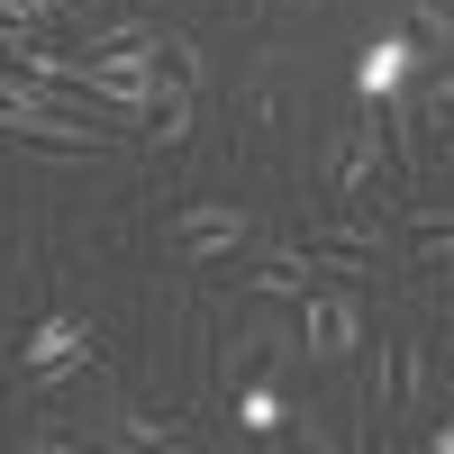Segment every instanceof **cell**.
<instances>
[{"label":"cell","instance_id":"cell-5","mask_svg":"<svg viewBox=\"0 0 454 454\" xmlns=\"http://www.w3.org/2000/svg\"><path fill=\"white\" fill-rule=\"evenodd\" d=\"M246 237H254V227H246L237 200H192V209L173 218V254L182 263H218V254H237Z\"/></svg>","mask_w":454,"mask_h":454},{"label":"cell","instance_id":"cell-7","mask_svg":"<svg viewBox=\"0 0 454 454\" xmlns=\"http://www.w3.org/2000/svg\"><path fill=\"white\" fill-rule=\"evenodd\" d=\"M382 173H391V137L382 128H346L336 137V155H327V192L336 200H364Z\"/></svg>","mask_w":454,"mask_h":454},{"label":"cell","instance_id":"cell-8","mask_svg":"<svg viewBox=\"0 0 454 454\" xmlns=\"http://www.w3.org/2000/svg\"><path fill=\"white\" fill-rule=\"evenodd\" d=\"M391 254L400 263H454V209H427V200H409L400 218H391Z\"/></svg>","mask_w":454,"mask_h":454},{"label":"cell","instance_id":"cell-11","mask_svg":"<svg viewBox=\"0 0 454 454\" xmlns=\"http://www.w3.org/2000/svg\"><path fill=\"white\" fill-rule=\"evenodd\" d=\"M309 282H318V273H309V263H300V246L263 254L254 273H246V291H254V300H291V309H300V291H309Z\"/></svg>","mask_w":454,"mask_h":454},{"label":"cell","instance_id":"cell-12","mask_svg":"<svg viewBox=\"0 0 454 454\" xmlns=\"http://www.w3.org/2000/svg\"><path fill=\"white\" fill-rule=\"evenodd\" d=\"M409 36H419V55H454V10H445V0H409Z\"/></svg>","mask_w":454,"mask_h":454},{"label":"cell","instance_id":"cell-16","mask_svg":"<svg viewBox=\"0 0 454 454\" xmlns=\"http://www.w3.org/2000/svg\"><path fill=\"white\" fill-rule=\"evenodd\" d=\"M237 419H246L254 436H273V427H282V400H273V391H246V400H237Z\"/></svg>","mask_w":454,"mask_h":454},{"label":"cell","instance_id":"cell-14","mask_svg":"<svg viewBox=\"0 0 454 454\" xmlns=\"http://www.w3.org/2000/svg\"><path fill=\"white\" fill-rule=\"evenodd\" d=\"M155 55H164V73H173V82H192V91H200V73H209V64H200V46H192V36H155Z\"/></svg>","mask_w":454,"mask_h":454},{"label":"cell","instance_id":"cell-13","mask_svg":"<svg viewBox=\"0 0 454 454\" xmlns=\"http://www.w3.org/2000/svg\"><path fill=\"white\" fill-rule=\"evenodd\" d=\"M119 445H182V419H155V409H128V419H119Z\"/></svg>","mask_w":454,"mask_h":454},{"label":"cell","instance_id":"cell-15","mask_svg":"<svg viewBox=\"0 0 454 454\" xmlns=\"http://www.w3.org/2000/svg\"><path fill=\"white\" fill-rule=\"evenodd\" d=\"M419 119H427L436 137H454V73H445V82H427V100H419Z\"/></svg>","mask_w":454,"mask_h":454},{"label":"cell","instance_id":"cell-17","mask_svg":"<svg viewBox=\"0 0 454 454\" xmlns=\"http://www.w3.org/2000/svg\"><path fill=\"white\" fill-rule=\"evenodd\" d=\"M427 445H436V454H454V419H445V427H436V436H427Z\"/></svg>","mask_w":454,"mask_h":454},{"label":"cell","instance_id":"cell-3","mask_svg":"<svg viewBox=\"0 0 454 454\" xmlns=\"http://www.w3.org/2000/svg\"><path fill=\"white\" fill-rule=\"evenodd\" d=\"M0 137L36 145V155H109V128L64 119V100H36V109H0Z\"/></svg>","mask_w":454,"mask_h":454},{"label":"cell","instance_id":"cell-2","mask_svg":"<svg viewBox=\"0 0 454 454\" xmlns=\"http://www.w3.org/2000/svg\"><path fill=\"white\" fill-rule=\"evenodd\" d=\"M300 346H309L318 364H346L364 346V300H355V282H309V291H300Z\"/></svg>","mask_w":454,"mask_h":454},{"label":"cell","instance_id":"cell-18","mask_svg":"<svg viewBox=\"0 0 454 454\" xmlns=\"http://www.w3.org/2000/svg\"><path fill=\"white\" fill-rule=\"evenodd\" d=\"M291 10H318V0H291Z\"/></svg>","mask_w":454,"mask_h":454},{"label":"cell","instance_id":"cell-4","mask_svg":"<svg viewBox=\"0 0 454 454\" xmlns=\"http://www.w3.org/2000/svg\"><path fill=\"white\" fill-rule=\"evenodd\" d=\"M100 355V336H91V318H36L27 327V346H19V372H27V382H64V372H82Z\"/></svg>","mask_w":454,"mask_h":454},{"label":"cell","instance_id":"cell-10","mask_svg":"<svg viewBox=\"0 0 454 454\" xmlns=\"http://www.w3.org/2000/svg\"><path fill=\"white\" fill-rule=\"evenodd\" d=\"M192 137V82H155V100H145V145H155V155H173V145Z\"/></svg>","mask_w":454,"mask_h":454},{"label":"cell","instance_id":"cell-9","mask_svg":"<svg viewBox=\"0 0 454 454\" xmlns=\"http://www.w3.org/2000/svg\"><path fill=\"white\" fill-rule=\"evenodd\" d=\"M409 64H419V36H372L364 64H355V82H364L372 100H400V91H409Z\"/></svg>","mask_w":454,"mask_h":454},{"label":"cell","instance_id":"cell-6","mask_svg":"<svg viewBox=\"0 0 454 454\" xmlns=\"http://www.w3.org/2000/svg\"><path fill=\"white\" fill-rule=\"evenodd\" d=\"M436 355L427 346H391L382 355V409H391V419H427V409H436Z\"/></svg>","mask_w":454,"mask_h":454},{"label":"cell","instance_id":"cell-1","mask_svg":"<svg viewBox=\"0 0 454 454\" xmlns=\"http://www.w3.org/2000/svg\"><path fill=\"white\" fill-rule=\"evenodd\" d=\"M382 254H391V237H382L372 218H327L318 237L300 246V263H309V273H327V282H355V291H364L372 273H382Z\"/></svg>","mask_w":454,"mask_h":454}]
</instances>
